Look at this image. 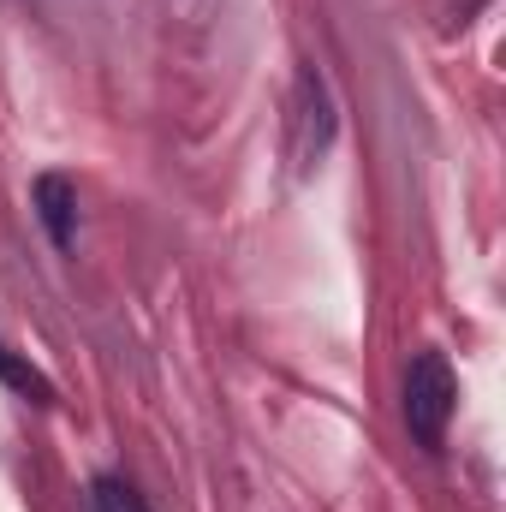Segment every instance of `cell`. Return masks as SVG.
Returning a JSON list of instances; mask_svg holds the SVG:
<instances>
[{
  "label": "cell",
  "mask_w": 506,
  "mask_h": 512,
  "mask_svg": "<svg viewBox=\"0 0 506 512\" xmlns=\"http://www.w3.org/2000/svg\"><path fill=\"white\" fill-rule=\"evenodd\" d=\"M453 399H459L453 364H447L435 346H423V352L411 358V370H405V423H411V435H417L423 447H441L447 417H453Z\"/></svg>",
  "instance_id": "obj_1"
},
{
  "label": "cell",
  "mask_w": 506,
  "mask_h": 512,
  "mask_svg": "<svg viewBox=\"0 0 506 512\" xmlns=\"http://www.w3.org/2000/svg\"><path fill=\"white\" fill-rule=\"evenodd\" d=\"M328 143H334V96H328L322 72L304 66L298 90H292V155H298V167H316L328 155Z\"/></svg>",
  "instance_id": "obj_2"
},
{
  "label": "cell",
  "mask_w": 506,
  "mask_h": 512,
  "mask_svg": "<svg viewBox=\"0 0 506 512\" xmlns=\"http://www.w3.org/2000/svg\"><path fill=\"white\" fill-rule=\"evenodd\" d=\"M30 203H36V215H42L54 251H72V245H78V191H72V179H66V173H42V179L30 185Z\"/></svg>",
  "instance_id": "obj_3"
},
{
  "label": "cell",
  "mask_w": 506,
  "mask_h": 512,
  "mask_svg": "<svg viewBox=\"0 0 506 512\" xmlns=\"http://www.w3.org/2000/svg\"><path fill=\"white\" fill-rule=\"evenodd\" d=\"M0 382L12 387V393H24L30 405H54V387H48V376H42L36 364H24L6 340H0Z\"/></svg>",
  "instance_id": "obj_4"
},
{
  "label": "cell",
  "mask_w": 506,
  "mask_h": 512,
  "mask_svg": "<svg viewBox=\"0 0 506 512\" xmlns=\"http://www.w3.org/2000/svg\"><path fill=\"white\" fill-rule=\"evenodd\" d=\"M90 512H149V507L126 477H96L90 483Z\"/></svg>",
  "instance_id": "obj_5"
}]
</instances>
